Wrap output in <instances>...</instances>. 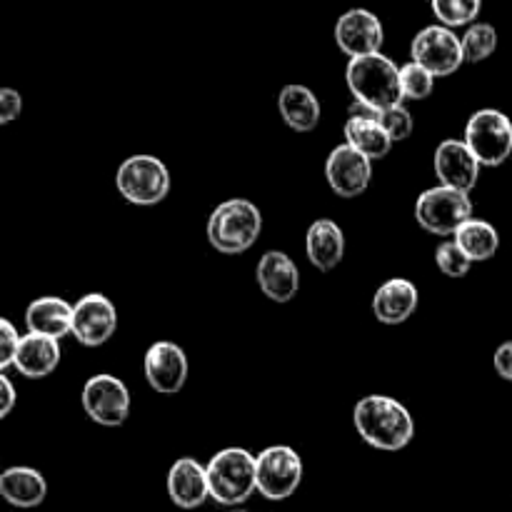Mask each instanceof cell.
I'll return each instance as SVG.
<instances>
[{"label":"cell","instance_id":"cell-6","mask_svg":"<svg viewBox=\"0 0 512 512\" xmlns=\"http://www.w3.org/2000/svg\"><path fill=\"white\" fill-rule=\"evenodd\" d=\"M115 188L130 205H158L170 193V173L155 155H130L115 173Z\"/></svg>","mask_w":512,"mask_h":512},{"label":"cell","instance_id":"cell-9","mask_svg":"<svg viewBox=\"0 0 512 512\" xmlns=\"http://www.w3.org/2000/svg\"><path fill=\"white\" fill-rule=\"evenodd\" d=\"M303 483V460L288 445H273L258 455V493L265 500H288Z\"/></svg>","mask_w":512,"mask_h":512},{"label":"cell","instance_id":"cell-31","mask_svg":"<svg viewBox=\"0 0 512 512\" xmlns=\"http://www.w3.org/2000/svg\"><path fill=\"white\" fill-rule=\"evenodd\" d=\"M23 338L18 335V330L13 328L10 320H0V368H10L15 365V358H18V350Z\"/></svg>","mask_w":512,"mask_h":512},{"label":"cell","instance_id":"cell-35","mask_svg":"<svg viewBox=\"0 0 512 512\" xmlns=\"http://www.w3.org/2000/svg\"><path fill=\"white\" fill-rule=\"evenodd\" d=\"M235 512H248V510H235Z\"/></svg>","mask_w":512,"mask_h":512},{"label":"cell","instance_id":"cell-30","mask_svg":"<svg viewBox=\"0 0 512 512\" xmlns=\"http://www.w3.org/2000/svg\"><path fill=\"white\" fill-rule=\"evenodd\" d=\"M380 125H383L385 133L390 135L393 143L408 140L413 135V115H410V110L405 105H395V108L383 110L380 113Z\"/></svg>","mask_w":512,"mask_h":512},{"label":"cell","instance_id":"cell-5","mask_svg":"<svg viewBox=\"0 0 512 512\" xmlns=\"http://www.w3.org/2000/svg\"><path fill=\"white\" fill-rule=\"evenodd\" d=\"M470 218H473V200L463 190L438 185L420 193V198L415 200V220L420 228L440 238L455 235Z\"/></svg>","mask_w":512,"mask_h":512},{"label":"cell","instance_id":"cell-32","mask_svg":"<svg viewBox=\"0 0 512 512\" xmlns=\"http://www.w3.org/2000/svg\"><path fill=\"white\" fill-rule=\"evenodd\" d=\"M20 110H23V98H20L18 90L13 88L0 90V123L3 125L13 123V120L20 115Z\"/></svg>","mask_w":512,"mask_h":512},{"label":"cell","instance_id":"cell-24","mask_svg":"<svg viewBox=\"0 0 512 512\" xmlns=\"http://www.w3.org/2000/svg\"><path fill=\"white\" fill-rule=\"evenodd\" d=\"M345 145H350L353 150H358L360 155L373 163V160L385 158L393 148V140L385 133V128L380 125V120L370 118H348L345 123Z\"/></svg>","mask_w":512,"mask_h":512},{"label":"cell","instance_id":"cell-11","mask_svg":"<svg viewBox=\"0 0 512 512\" xmlns=\"http://www.w3.org/2000/svg\"><path fill=\"white\" fill-rule=\"evenodd\" d=\"M383 40V23H380L378 15L370 13V10H348V13L340 15L338 23H335V43H338V48L343 50L350 60L368 58V55L380 53Z\"/></svg>","mask_w":512,"mask_h":512},{"label":"cell","instance_id":"cell-20","mask_svg":"<svg viewBox=\"0 0 512 512\" xmlns=\"http://www.w3.org/2000/svg\"><path fill=\"white\" fill-rule=\"evenodd\" d=\"M305 250H308V260L313 263V268L323 270V273L338 268L345 255V235L340 225L330 218L315 220L308 228Z\"/></svg>","mask_w":512,"mask_h":512},{"label":"cell","instance_id":"cell-21","mask_svg":"<svg viewBox=\"0 0 512 512\" xmlns=\"http://www.w3.org/2000/svg\"><path fill=\"white\" fill-rule=\"evenodd\" d=\"M0 495L13 508H38L48 495V483L35 468H8L0 475Z\"/></svg>","mask_w":512,"mask_h":512},{"label":"cell","instance_id":"cell-8","mask_svg":"<svg viewBox=\"0 0 512 512\" xmlns=\"http://www.w3.org/2000/svg\"><path fill=\"white\" fill-rule=\"evenodd\" d=\"M410 55H413V63L423 65L435 78H445L465 63L463 38H458L445 25H428L413 38Z\"/></svg>","mask_w":512,"mask_h":512},{"label":"cell","instance_id":"cell-12","mask_svg":"<svg viewBox=\"0 0 512 512\" xmlns=\"http://www.w3.org/2000/svg\"><path fill=\"white\" fill-rule=\"evenodd\" d=\"M73 310V335L80 345L100 348V345L113 338L115 328H118V313H115V305L105 295H83L73 305Z\"/></svg>","mask_w":512,"mask_h":512},{"label":"cell","instance_id":"cell-14","mask_svg":"<svg viewBox=\"0 0 512 512\" xmlns=\"http://www.w3.org/2000/svg\"><path fill=\"white\" fill-rule=\"evenodd\" d=\"M325 178L340 198H358L368 190L373 178V163L350 145H338L325 160Z\"/></svg>","mask_w":512,"mask_h":512},{"label":"cell","instance_id":"cell-3","mask_svg":"<svg viewBox=\"0 0 512 512\" xmlns=\"http://www.w3.org/2000/svg\"><path fill=\"white\" fill-rule=\"evenodd\" d=\"M260 233H263V215L258 205L245 198L225 200L208 218V240L218 253H245L253 248Z\"/></svg>","mask_w":512,"mask_h":512},{"label":"cell","instance_id":"cell-26","mask_svg":"<svg viewBox=\"0 0 512 512\" xmlns=\"http://www.w3.org/2000/svg\"><path fill=\"white\" fill-rule=\"evenodd\" d=\"M495 48H498V30L493 25L475 23L463 35L465 63H483L485 58L495 53Z\"/></svg>","mask_w":512,"mask_h":512},{"label":"cell","instance_id":"cell-1","mask_svg":"<svg viewBox=\"0 0 512 512\" xmlns=\"http://www.w3.org/2000/svg\"><path fill=\"white\" fill-rule=\"evenodd\" d=\"M353 425L365 443L385 453L408 448L415 435L413 415L388 395H368L360 400L353 410Z\"/></svg>","mask_w":512,"mask_h":512},{"label":"cell","instance_id":"cell-13","mask_svg":"<svg viewBox=\"0 0 512 512\" xmlns=\"http://www.w3.org/2000/svg\"><path fill=\"white\" fill-rule=\"evenodd\" d=\"M145 378L160 395H175L188 380V355L170 340L153 343L145 353Z\"/></svg>","mask_w":512,"mask_h":512},{"label":"cell","instance_id":"cell-22","mask_svg":"<svg viewBox=\"0 0 512 512\" xmlns=\"http://www.w3.org/2000/svg\"><path fill=\"white\" fill-rule=\"evenodd\" d=\"M60 363V340L45 338V335H23L18 358H15V370L25 378H45L53 373Z\"/></svg>","mask_w":512,"mask_h":512},{"label":"cell","instance_id":"cell-4","mask_svg":"<svg viewBox=\"0 0 512 512\" xmlns=\"http://www.w3.org/2000/svg\"><path fill=\"white\" fill-rule=\"evenodd\" d=\"M210 498L218 505H243L258 490V458L245 448H225L205 465Z\"/></svg>","mask_w":512,"mask_h":512},{"label":"cell","instance_id":"cell-34","mask_svg":"<svg viewBox=\"0 0 512 512\" xmlns=\"http://www.w3.org/2000/svg\"><path fill=\"white\" fill-rule=\"evenodd\" d=\"M0 390H3V400H0V418H5L15 405V388L13 383H10V378H5V375H0Z\"/></svg>","mask_w":512,"mask_h":512},{"label":"cell","instance_id":"cell-23","mask_svg":"<svg viewBox=\"0 0 512 512\" xmlns=\"http://www.w3.org/2000/svg\"><path fill=\"white\" fill-rule=\"evenodd\" d=\"M278 110L298 133H310L320 123V100L305 85H285L278 95Z\"/></svg>","mask_w":512,"mask_h":512},{"label":"cell","instance_id":"cell-7","mask_svg":"<svg viewBox=\"0 0 512 512\" xmlns=\"http://www.w3.org/2000/svg\"><path fill=\"white\" fill-rule=\"evenodd\" d=\"M465 145L485 168H498L512 155V120L495 108L470 115L465 125Z\"/></svg>","mask_w":512,"mask_h":512},{"label":"cell","instance_id":"cell-16","mask_svg":"<svg viewBox=\"0 0 512 512\" xmlns=\"http://www.w3.org/2000/svg\"><path fill=\"white\" fill-rule=\"evenodd\" d=\"M255 278H258V285L265 298L280 305L290 303L300 290L298 265L290 260L288 253H280V250H268L260 258Z\"/></svg>","mask_w":512,"mask_h":512},{"label":"cell","instance_id":"cell-10","mask_svg":"<svg viewBox=\"0 0 512 512\" xmlns=\"http://www.w3.org/2000/svg\"><path fill=\"white\" fill-rule=\"evenodd\" d=\"M83 410L93 423L105 425V428H118L128 420L130 413L128 388L115 375H93L83 388Z\"/></svg>","mask_w":512,"mask_h":512},{"label":"cell","instance_id":"cell-28","mask_svg":"<svg viewBox=\"0 0 512 512\" xmlns=\"http://www.w3.org/2000/svg\"><path fill=\"white\" fill-rule=\"evenodd\" d=\"M400 88H403V98L408 100H425L435 88V75L428 73L423 65L405 63L400 68Z\"/></svg>","mask_w":512,"mask_h":512},{"label":"cell","instance_id":"cell-27","mask_svg":"<svg viewBox=\"0 0 512 512\" xmlns=\"http://www.w3.org/2000/svg\"><path fill=\"white\" fill-rule=\"evenodd\" d=\"M483 10L480 0H435L433 13L438 20L448 28H458V25H470Z\"/></svg>","mask_w":512,"mask_h":512},{"label":"cell","instance_id":"cell-18","mask_svg":"<svg viewBox=\"0 0 512 512\" xmlns=\"http://www.w3.org/2000/svg\"><path fill=\"white\" fill-rule=\"evenodd\" d=\"M418 288L405 278H390L375 290L373 315L383 325H403L418 308Z\"/></svg>","mask_w":512,"mask_h":512},{"label":"cell","instance_id":"cell-2","mask_svg":"<svg viewBox=\"0 0 512 512\" xmlns=\"http://www.w3.org/2000/svg\"><path fill=\"white\" fill-rule=\"evenodd\" d=\"M345 80L358 103L370 105L375 110H390L403 105V88H400V68L383 53L355 58L348 63Z\"/></svg>","mask_w":512,"mask_h":512},{"label":"cell","instance_id":"cell-33","mask_svg":"<svg viewBox=\"0 0 512 512\" xmlns=\"http://www.w3.org/2000/svg\"><path fill=\"white\" fill-rule=\"evenodd\" d=\"M493 365H495V373H498L500 378L512 383V340L510 343H503L498 350H495Z\"/></svg>","mask_w":512,"mask_h":512},{"label":"cell","instance_id":"cell-17","mask_svg":"<svg viewBox=\"0 0 512 512\" xmlns=\"http://www.w3.org/2000/svg\"><path fill=\"white\" fill-rule=\"evenodd\" d=\"M168 495L180 510H195L210 498L208 470L195 458L175 460L168 473Z\"/></svg>","mask_w":512,"mask_h":512},{"label":"cell","instance_id":"cell-15","mask_svg":"<svg viewBox=\"0 0 512 512\" xmlns=\"http://www.w3.org/2000/svg\"><path fill=\"white\" fill-rule=\"evenodd\" d=\"M433 165H435V175L440 178V185L463 190V193H470V190L478 185L480 168H483V165L475 160V155L470 153L465 140H455V138L443 140V143L435 148Z\"/></svg>","mask_w":512,"mask_h":512},{"label":"cell","instance_id":"cell-19","mask_svg":"<svg viewBox=\"0 0 512 512\" xmlns=\"http://www.w3.org/2000/svg\"><path fill=\"white\" fill-rule=\"evenodd\" d=\"M73 315L75 310L63 298L48 295V298H38L28 305L25 325H28V333L60 340L73 333Z\"/></svg>","mask_w":512,"mask_h":512},{"label":"cell","instance_id":"cell-29","mask_svg":"<svg viewBox=\"0 0 512 512\" xmlns=\"http://www.w3.org/2000/svg\"><path fill=\"white\" fill-rule=\"evenodd\" d=\"M435 263H438L440 273L448 275V278H463L470 270V258L458 248L455 240H445V243L438 245L435 250Z\"/></svg>","mask_w":512,"mask_h":512},{"label":"cell","instance_id":"cell-25","mask_svg":"<svg viewBox=\"0 0 512 512\" xmlns=\"http://www.w3.org/2000/svg\"><path fill=\"white\" fill-rule=\"evenodd\" d=\"M453 240L458 243V248L468 255L470 263H485V260H493L500 248L498 230H495L488 220H480V218H470L468 223L460 225V230L453 235Z\"/></svg>","mask_w":512,"mask_h":512}]
</instances>
